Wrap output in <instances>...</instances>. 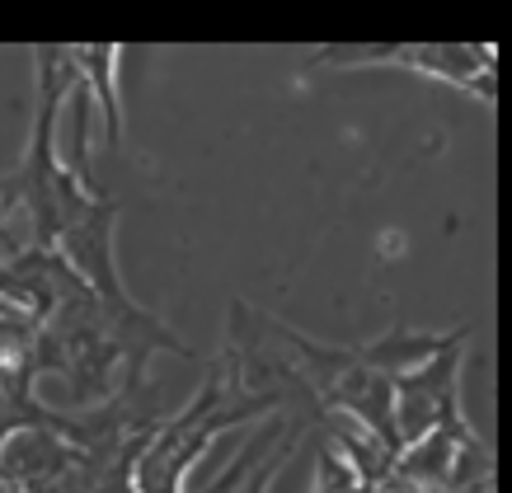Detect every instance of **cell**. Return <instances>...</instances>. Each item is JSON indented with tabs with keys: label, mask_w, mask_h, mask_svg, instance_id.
Listing matches in <instances>:
<instances>
[{
	"label": "cell",
	"mask_w": 512,
	"mask_h": 493,
	"mask_svg": "<svg viewBox=\"0 0 512 493\" xmlns=\"http://www.w3.org/2000/svg\"><path fill=\"white\" fill-rule=\"evenodd\" d=\"M461 343H447L437 357H428L423 367L404 371L390 381V414H395V442L414 447L419 437L433 428L461 418Z\"/></svg>",
	"instance_id": "6da1fadb"
},
{
	"label": "cell",
	"mask_w": 512,
	"mask_h": 493,
	"mask_svg": "<svg viewBox=\"0 0 512 493\" xmlns=\"http://www.w3.org/2000/svg\"><path fill=\"white\" fill-rule=\"evenodd\" d=\"M367 66V62H404L419 66L437 80H451L461 90H480L494 99V47H320L311 62L301 66V76H311L315 66Z\"/></svg>",
	"instance_id": "7a4b0ae2"
},
{
	"label": "cell",
	"mask_w": 512,
	"mask_h": 493,
	"mask_svg": "<svg viewBox=\"0 0 512 493\" xmlns=\"http://www.w3.org/2000/svg\"><path fill=\"white\" fill-rule=\"evenodd\" d=\"M76 451L52 428H19L0 442V489H38L71 465Z\"/></svg>",
	"instance_id": "3957f363"
},
{
	"label": "cell",
	"mask_w": 512,
	"mask_h": 493,
	"mask_svg": "<svg viewBox=\"0 0 512 493\" xmlns=\"http://www.w3.org/2000/svg\"><path fill=\"white\" fill-rule=\"evenodd\" d=\"M71 52V66H76V80H85V94L99 99V118H104V141L118 146L123 141V99H118V47H66Z\"/></svg>",
	"instance_id": "277c9868"
},
{
	"label": "cell",
	"mask_w": 512,
	"mask_h": 493,
	"mask_svg": "<svg viewBox=\"0 0 512 493\" xmlns=\"http://www.w3.org/2000/svg\"><path fill=\"white\" fill-rule=\"evenodd\" d=\"M315 475H320V489H315V493H386V489L362 484V479H357L353 470L343 465L339 451H329V447L320 451V470H315Z\"/></svg>",
	"instance_id": "5b68a950"
},
{
	"label": "cell",
	"mask_w": 512,
	"mask_h": 493,
	"mask_svg": "<svg viewBox=\"0 0 512 493\" xmlns=\"http://www.w3.org/2000/svg\"><path fill=\"white\" fill-rule=\"evenodd\" d=\"M156 437V432H151ZM151 437H141V442H132V447L118 456V461L99 475V484H94V493H137V484H132V470H137V456H141V447L151 442Z\"/></svg>",
	"instance_id": "8992f818"
}]
</instances>
